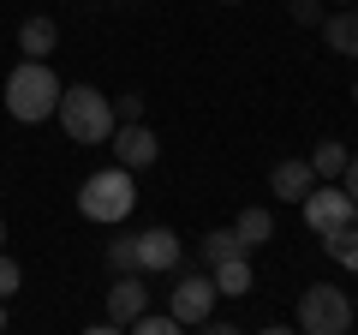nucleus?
<instances>
[{"label": "nucleus", "instance_id": "obj_1", "mask_svg": "<svg viewBox=\"0 0 358 335\" xmlns=\"http://www.w3.org/2000/svg\"><path fill=\"white\" fill-rule=\"evenodd\" d=\"M60 126H66V138L72 144H108V132L120 126L114 120V102H108L96 84H72V90H60Z\"/></svg>", "mask_w": 358, "mask_h": 335}, {"label": "nucleus", "instance_id": "obj_2", "mask_svg": "<svg viewBox=\"0 0 358 335\" xmlns=\"http://www.w3.org/2000/svg\"><path fill=\"white\" fill-rule=\"evenodd\" d=\"M54 108H60V78H54L42 60L13 66V78H6V114L24 120V126H36V120H48Z\"/></svg>", "mask_w": 358, "mask_h": 335}, {"label": "nucleus", "instance_id": "obj_3", "mask_svg": "<svg viewBox=\"0 0 358 335\" xmlns=\"http://www.w3.org/2000/svg\"><path fill=\"white\" fill-rule=\"evenodd\" d=\"M131 204H138V186H131V168H102V174H90L84 186H78V210H84L90 221H126Z\"/></svg>", "mask_w": 358, "mask_h": 335}, {"label": "nucleus", "instance_id": "obj_4", "mask_svg": "<svg viewBox=\"0 0 358 335\" xmlns=\"http://www.w3.org/2000/svg\"><path fill=\"white\" fill-rule=\"evenodd\" d=\"M299 329L305 335H346L352 329V299L341 287H329V282L305 287V299H299Z\"/></svg>", "mask_w": 358, "mask_h": 335}, {"label": "nucleus", "instance_id": "obj_5", "mask_svg": "<svg viewBox=\"0 0 358 335\" xmlns=\"http://www.w3.org/2000/svg\"><path fill=\"white\" fill-rule=\"evenodd\" d=\"M167 311L179 317V329H203L209 311H215V282H209V270H203V275H179L173 306H167Z\"/></svg>", "mask_w": 358, "mask_h": 335}, {"label": "nucleus", "instance_id": "obj_6", "mask_svg": "<svg viewBox=\"0 0 358 335\" xmlns=\"http://www.w3.org/2000/svg\"><path fill=\"white\" fill-rule=\"evenodd\" d=\"M108 144H114L120 168H150L155 156H162V144H155V132L143 126V120H120V126L108 132Z\"/></svg>", "mask_w": 358, "mask_h": 335}, {"label": "nucleus", "instance_id": "obj_7", "mask_svg": "<svg viewBox=\"0 0 358 335\" xmlns=\"http://www.w3.org/2000/svg\"><path fill=\"white\" fill-rule=\"evenodd\" d=\"M305 221H310V233H329V228H346V221H358V204L346 192H317V186H310L305 192Z\"/></svg>", "mask_w": 358, "mask_h": 335}, {"label": "nucleus", "instance_id": "obj_8", "mask_svg": "<svg viewBox=\"0 0 358 335\" xmlns=\"http://www.w3.org/2000/svg\"><path fill=\"white\" fill-rule=\"evenodd\" d=\"M143 306H150V294H143L138 270H126L114 287H108V323H102V329H108V335H114V329H131V317H138Z\"/></svg>", "mask_w": 358, "mask_h": 335}, {"label": "nucleus", "instance_id": "obj_9", "mask_svg": "<svg viewBox=\"0 0 358 335\" xmlns=\"http://www.w3.org/2000/svg\"><path fill=\"white\" fill-rule=\"evenodd\" d=\"M179 233L173 228H150V233H138V270H179Z\"/></svg>", "mask_w": 358, "mask_h": 335}, {"label": "nucleus", "instance_id": "obj_10", "mask_svg": "<svg viewBox=\"0 0 358 335\" xmlns=\"http://www.w3.org/2000/svg\"><path fill=\"white\" fill-rule=\"evenodd\" d=\"M268 186H275V198H287V204H305V192L317 186V168L310 162H275Z\"/></svg>", "mask_w": 358, "mask_h": 335}, {"label": "nucleus", "instance_id": "obj_11", "mask_svg": "<svg viewBox=\"0 0 358 335\" xmlns=\"http://www.w3.org/2000/svg\"><path fill=\"white\" fill-rule=\"evenodd\" d=\"M18 48L30 54V60H48L54 48H60V25H54V18H24V25H18Z\"/></svg>", "mask_w": 358, "mask_h": 335}, {"label": "nucleus", "instance_id": "obj_12", "mask_svg": "<svg viewBox=\"0 0 358 335\" xmlns=\"http://www.w3.org/2000/svg\"><path fill=\"white\" fill-rule=\"evenodd\" d=\"M209 282H215V294H251V252H239V258H221L209 264Z\"/></svg>", "mask_w": 358, "mask_h": 335}, {"label": "nucleus", "instance_id": "obj_13", "mask_svg": "<svg viewBox=\"0 0 358 335\" xmlns=\"http://www.w3.org/2000/svg\"><path fill=\"white\" fill-rule=\"evenodd\" d=\"M317 30H322V42H329L334 54H358V13H352V6L329 13V18H322Z\"/></svg>", "mask_w": 358, "mask_h": 335}, {"label": "nucleus", "instance_id": "obj_14", "mask_svg": "<svg viewBox=\"0 0 358 335\" xmlns=\"http://www.w3.org/2000/svg\"><path fill=\"white\" fill-rule=\"evenodd\" d=\"M322 252H329L334 264H346V270H358V221L329 228V233H322Z\"/></svg>", "mask_w": 358, "mask_h": 335}, {"label": "nucleus", "instance_id": "obj_15", "mask_svg": "<svg viewBox=\"0 0 358 335\" xmlns=\"http://www.w3.org/2000/svg\"><path fill=\"white\" fill-rule=\"evenodd\" d=\"M233 233H239V245H245V252H257V245H263L268 233H275V216H268V210H239Z\"/></svg>", "mask_w": 358, "mask_h": 335}, {"label": "nucleus", "instance_id": "obj_16", "mask_svg": "<svg viewBox=\"0 0 358 335\" xmlns=\"http://www.w3.org/2000/svg\"><path fill=\"white\" fill-rule=\"evenodd\" d=\"M310 168H317V180H341V168H346V144L322 138L317 150H310Z\"/></svg>", "mask_w": 358, "mask_h": 335}, {"label": "nucleus", "instance_id": "obj_17", "mask_svg": "<svg viewBox=\"0 0 358 335\" xmlns=\"http://www.w3.org/2000/svg\"><path fill=\"white\" fill-rule=\"evenodd\" d=\"M239 252H245V245H239V233H233V228H215V233H209V240H203V264L239 258Z\"/></svg>", "mask_w": 358, "mask_h": 335}, {"label": "nucleus", "instance_id": "obj_18", "mask_svg": "<svg viewBox=\"0 0 358 335\" xmlns=\"http://www.w3.org/2000/svg\"><path fill=\"white\" fill-rule=\"evenodd\" d=\"M108 270H114V275L138 270V233H120V240L108 245Z\"/></svg>", "mask_w": 358, "mask_h": 335}, {"label": "nucleus", "instance_id": "obj_19", "mask_svg": "<svg viewBox=\"0 0 358 335\" xmlns=\"http://www.w3.org/2000/svg\"><path fill=\"white\" fill-rule=\"evenodd\" d=\"M131 329H138V335H173L179 317H173V311H138V317H131Z\"/></svg>", "mask_w": 358, "mask_h": 335}, {"label": "nucleus", "instance_id": "obj_20", "mask_svg": "<svg viewBox=\"0 0 358 335\" xmlns=\"http://www.w3.org/2000/svg\"><path fill=\"white\" fill-rule=\"evenodd\" d=\"M18 282H24V270H18V264L0 252V299H13V294H18Z\"/></svg>", "mask_w": 358, "mask_h": 335}, {"label": "nucleus", "instance_id": "obj_21", "mask_svg": "<svg viewBox=\"0 0 358 335\" xmlns=\"http://www.w3.org/2000/svg\"><path fill=\"white\" fill-rule=\"evenodd\" d=\"M322 18H329V13H322V0H299V6H293V25H322Z\"/></svg>", "mask_w": 358, "mask_h": 335}, {"label": "nucleus", "instance_id": "obj_22", "mask_svg": "<svg viewBox=\"0 0 358 335\" xmlns=\"http://www.w3.org/2000/svg\"><path fill=\"white\" fill-rule=\"evenodd\" d=\"M143 114V96H120L114 102V120H138Z\"/></svg>", "mask_w": 358, "mask_h": 335}, {"label": "nucleus", "instance_id": "obj_23", "mask_svg": "<svg viewBox=\"0 0 358 335\" xmlns=\"http://www.w3.org/2000/svg\"><path fill=\"white\" fill-rule=\"evenodd\" d=\"M341 180H346V198L358 204V156H346V168H341Z\"/></svg>", "mask_w": 358, "mask_h": 335}, {"label": "nucleus", "instance_id": "obj_24", "mask_svg": "<svg viewBox=\"0 0 358 335\" xmlns=\"http://www.w3.org/2000/svg\"><path fill=\"white\" fill-rule=\"evenodd\" d=\"M0 329H6V299H0Z\"/></svg>", "mask_w": 358, "mask_h": 335}, {"label": "nucleus", "instance_id": "obj_25", "mask_svg": "<svg viewBox=\"0 0 358 335\" xmlns=\"http://www.w3.org/2000/svg\"><path fill=\"white\" fill-rule=\"evenodd\" d=\"M352 102H358V84H352Z\"/></svg>", "mask_w": 358, "mask_h": 335}, {"label": "nucleus", "instance_id": "obj_26", "mask_svg": "<svg viewBox=\"0 0 358 335\" xmlns=\"http://www.w3.org/2000/svg\"><path fill=\"white\" fill-rule=\"evenodd\" d=\"M341 6H352V0H341Z\"/></svg>", "mask_w": 358, "mask_h": 335}, {"label": "nucleus", "instance_id": "obj_27", "mask_svg": "<svg viewBox=\"0 0 358 335\" xmlns=\"http://www.w3.org/2000/svg\"><path fill=\"white\" fill-rule=\"evenodd\" d=\"M0 240H6V228H0Z\"/></svg>", "mask_w": 358, "mask_h": 335}]
</instances>
